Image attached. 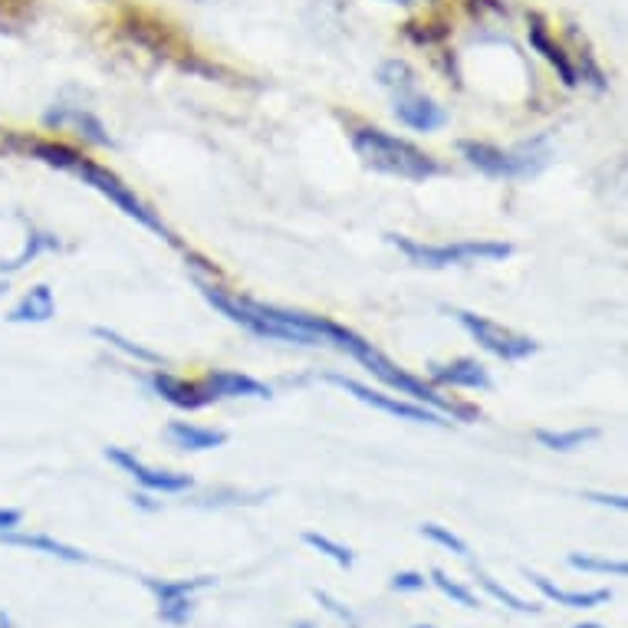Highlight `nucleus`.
<instances>
[{"mask_svg": "<svg viewBox=\"0 0 628 628\" xmlns=\"http://www.w3.org/2000/svg\"><path fill=\"white\" fill-rule=\"evenodd\" d=\"M106 457L112 464H119L129 477H136L145 490H155V494H182L192 487V477L188 474H175V470H155L149 464H142L132 451L126 447H106Z\"/></svg>", "mask_w": 628, "mask_h": 628, "instance_id": "nucleus-9", "label": "nucleus"}, {"mask_svg": "<svg viewBox=\"0 0 628 628\" xmlns=\"http://www.w3.org/2000/svg\"><path fill=\"white\" fill-rule=\"evenodd\" d=\"M142 583L159 599V606H165L172 599H182V596H192L198 589H208L214 580L210 576H198V580H152V576H145Z\"/></svg>", "mask_w": 628, "mask_h": 628, "instance_id": "nucleus-20", "label": "nucleus"}, {"mask_svg": "<svg viewBox=\"0 0 628 628\" xmlns=\"http://www.w3.org/2000/svg\"><path fill=\"white\" fill-rule=\"evenodd\" d=\"M530 46L560 73V79H563V86H580V69H576V63L570 59V53L550 36V30H546V20L543 17H530Z\"/></svg>", "mask_w": 628, "mask_h": 628, "instance_id": "nucleus-13", "label": "nucleus"}, {"mask_svg": "<svg viewBox=\"0 0 628 628\" xmlns=\"http://www.w3.org/2000/svg\"><path fill=\"white\" fill-rule=\"evenodd\" d=\"M159 616L169 626H185L188 616H192V596H182V599H172V603L159 606Z\"/></svg>", "mask_w": 628, "mask_h": 628, "instance_id": "nucleus-30", "label": "nucleus"}, {"mask_svg": "<svg viewBox=\"0 0 628 628\" xmlns=\"http://www.w3.org/2000/svg\"><path fill=\"white\" fill-rule=\"evenodd\" d=\"M43 122H46L50 129H63V126H73V129H76L83 139H89L93 145H109V136H106L102 122H99L93 112L79 109V106H59V109H50V112L43 116Z\"/></svg>", "mask_w": 628, "mask_h": 628, "instance_id": "nucleus-15", "label": "nucleus"}, {"mask_svg": "<svg viewBox=\"0 0 628 628\" xmlns=\"http://www.w3.org/2000/svg\"><path fill=\"white\" fill-rule=\"evenodd\" d=\"M198 286H202V296L220 316H227L230 323H237L240 329H247L260 339L296 343V346H326V320L323 316L243 300V296H234V293L210 286V283H198Z\"/></svg>", "mask_w": 628, "mask_h": 628, "instance_id": "nucleus-1", "label": "nucleus"}, {"mask_svg": "<svg viewBox=\"0 0 628 628\" xmlns=\"http://www.w3.org/2000/svg\"><path fill=\"white\" fill-rule=\"evenodd\" d=\"M427 586V580L421 576V573H396L392 576V589H399V593H421Z\"/></svg>", "mask_w": 628, "mask_h": 628, "instance_id": "nucleus-31", "label": "nucleus"}, {"mask_svg": "<svg viewBox=\"0 0 628 628\" xmlns=\"http://www.w3.org/2000/svg\"><path fill=\"white\" fill-rule=\"evenodd\" d=\"M379 83H382L389 93L402 96V93L419 89V73H415L405 59H386V63L379 66Z\"/></svg>", "mask_w": 628, "mask_h": 628, "instance_id": "nucleus-23", "label": "nucleus"}, {"mask_svg": "<svg viewBox=\"0 0 628 628\" xmlns=\"http://www.w3.org/2000/svg\"><path fill=\"white\" fill-rule=\"evenodd\" d=\"M415 628H431V626H415Z\"/></svg>", "mask_w": 628, "mask_h": 628, "instance_id": "nucleus-39", "label": "nucleus"}, {"mask_svg": "<svg viewBox=\"0 0 628 628\" xmlns=\"http://www.w3.org/2000/svg\"><path fill=\"white\" fill-rule=\"evenodd\" d=\"M431 382L451 389H474V392L490 389V376L477 359H454L447 366H431Z\"/></svg>", "mask_w": 628, "mask_h": 628, "instance_id": "nucleus-14", "label": "nucleus"}, {"mask_svg": "<svg viewBox=\"0 0 628 628\" xmlns=\"http://www.w3.org/2000/svg\"><path fill=\"white\" fill-rule=\"evenodd\" d=\"M313 596H316V603H320V606H326V609H329L333 616H339V619H346V622H349V626H353V628H359V619H356V616H353V613H349V609H346L343 603H336V599H333L329 593H320V589H316Z\"/></svg>", "mask_w": 628, "mask_h": 628, "instance_id": "nucleus-32", "label": "nucleus"}, {"mask_svg": "<svg viewBox=\"0 0 628 628\" xmlns=\"http://www.w3.org/2000/svg\"><path fill=\"white\" fill-rule=\"evenodd\" d=\"M329 382H333V386H339V389H346V392H349V396H356L359 402H366V405H372V409H379V412L392 415V419L415 421V424H451V421L444 419L441 412H434V409H427V405H419V402H402V399L382 396V392H376V389H369V386H362V382H356V379H346V376H329Z\"/></svg>", "mask_w": 628, "mask_h": 628, "instance_id": "nucleus-8", "label": "nucleus"}, {"mask_svg": "<svg viewBox=\"0 0 628 628\" xmlns=\"http://www.w3.org/2000/svg\"><path fill=\"white\" fill-rule=\"evenodd\" d=\"M3 293H7V283H3V280H0V296H3Z\"/></svg>", "mask_w": 628, "mask_h": 628, "instance_id": "nucleus-38", "label": "nucleus"}, {"mask_svg": "<svg viewBox=\"0 0 628 628\" xmlns=\"http://www.w3.org/2000/svg\"><path fill=\"white\" fill-rule=\"evenodd\" d=\"M353 149H356V155L369 169H376L382 175H392V178L424 182V178H434L441 172L437 159H431L427 152H421L415 142L399 139V136H392L386 129H376V126L356 129Z\"/></svg>", "mask_w": 628, "mask_h": 628, "instance_id": "nucleus-3", "label": "nucleus"}, {"mask_svg": "<svg viewBox=\"0 0 628 628\" xmlns=\"http://www.w3.org/2000/svg\"><path fill=\"white\" fill-rule=\"evenodd\" d=\"M586 500L593 504H606V507H616V510H626L628 497H606V494H586Z\"/></svg>", "mask_w": 628, "mask_h": 628, "instance_id": "nucleus-34", "label": "nucleus"}, {"mask_svg": "<svg viewBox=\"0 0 628 628\" xmlns=\"http://www.w3.org/2000/svg\"><path fill=\"white\" fill-rule=\"evenodd\" d=\"M169 441L182 451H214L220 444H227V434L217 427H202V424H188V421H172L169 424Z\"/></svg>", "mask_w": 628, "mask_h": 628, "instance_id": "nucleus-19", "label": "nucleus"}, {"mask_svg": "<svg viewBox=\"0 0 628 628\" xmlns=\"http://www.w3.org/2000/svg\"><path fill=\"white\" fill-rule=\"evenodd\" d=\"M543 142H533V145H520L513 152H504L497 145H487V142H457V152L467 159V165H474L477 172H484L487 178H530L537 172L546 169L550 162V152L540 149Z\"/></svg>", "mask_w": 628, "mask_h": 628, "instance_id": "nucleus-6", "label": "nucleus"}, {"mask_svg": "<svg viewBox=\"0 0 628 628\" xmlns=\"http://www.w3.org/2000/svg\"><path fill=\"white\" fill-rule=\"evenodd\" d=\"M421 537H427L431 543H437V546H444V550H451L457 556H470L467 543L457 533H451L447 527H441V523H421Z\"/></svg>", "mask_w": 628, "mask_h": 628, "instance_id": "nucleus-28", "label": "nucleus"}, {"mask_svg": "<svg viewBox=\"0 0 628 628\" xmlns=\"http://www.w3.org/2000/svg\"><path fill=\"white\" fill-rule=\"evenodd\" d=\"M386 3H399V7H409V3H415V0H386Z\"/></svg>", "mask_w": 628, "mask_h": 628, "instance_id": "nucleus-35", "label": "nucleus"}, {"mask_svg": "<svg viewBox=\"0 0 628 628\" xmlns=\"http://www.w3.org/2000/svg\"><path fill=\"white\" fill-rule=\"evenodd\" d=\"M576 628H603V626H596V622H583V626H576Z\"/></svg>", "mask_w": 628, "mask_h": 628, "instance_id": "nucleus-36", "label": "nucleus"}, {"mask_svg": "<svg viewBox=\"0 0 628 628\" xmlns=\"http://www.w3.org/2000/svg\"><path fill=\"white\" fill-rule=\"evenodd\" d=\"M477 580H480V586L494 596V599H500L504 606H510L513 613H540V606H530V603H523L520 596H513L510 589H504V586H497L487 573H477Z\"/></svg>", "mask_w": 628, "mask_h": 628, "instance_id": "nucleus-29", "label": "nucleus"}, {"mask_svg": "<svg viewBox=\"0 0 628 628\" xmlns=\"http://www.w3.org/2000/svg\"><path fill=\"white\" fill-rule=\"evenodd\" d=\"M454 316H457V323L470 333V339H474L480 349L494 353V356L504 359V362H520V359H527V356H533V353L540 349L537 339L520 336V333H513V329H507V326H500V323H494V320H487V316H480V313L454 310Z\"/></svg>", "mask_w": 628, "mask_h": 628, "instance_id": "nucleus-7", "label": "nucleus"}, {"mask_svg": "<svg viewBox=\"0 0 628 628\" xmlns=\"http://www.w3.org/2000/svg\"><path fill=\"white\" fill-rule=\"evenodd\" d=\"M566 563L573 570H583V573H606V576H626L628 573L622 560H596V556H586V553H570Z\"/></svg>", "mask_w": 628, "mask_h": 628, "instance_id": "nucleus-27", "label": "nucleus"}, {"mask_svg": "<svg viewBox=\"0 0 628 628\" xmlns=\"http://www.w3.org/2000/svg\"><path fill=\"white\" fill-rule=\"evenodd\" d=\"M427 583H434L451 603H457V606H464V609H477V606H480V599H477L467 586L454 583L444 570H431V580H427Z\"/></svg>", "mask_w": 628, "mask_h": 628, "instance_id": "nucleus-26", "label": "nucleus"}, {"mask_svg": "<svg viewBox=\"0 0 628 628\" xmlns=\"http://www.w3.org/2000/svg\"><path fill=\"white\" fill-rule=\"evenodd\" d=\"M527 580L546 596V599H553L556 606H566V609H593V606H603V603H609L613 599V593L609 589H589V593H566V589H560V586H553L546 576H540V573H530L527 570Z\"/></svg>", "mask_w": 628, "mask_h": 628, "instance_id": "nucleus-17", "label": "nucleus"}, {"mask_svg": "<svg viewBox=\"0 0 628 628\" xmlns=\"http://www.w3.org/2000/svg\"><path fill=\"white\" fill-rule=\"evenodd\" d=\"M0 543L7 546H20V550H30V553H43V556H56V560H66V563H86V553H79L76 546H66L46 533H0Z\"/></svg>", "mask_w": 628, "mask_h": 628, "instance_id": "nucleus-16", "label": "nucleus"}, {"mask_svg": "<svg viewBox=\"0 0 628 628\" xmlns=\"http://www.w3.org/2000/svg\"><path fill=\"white\" fill-rule=\"evenodd\" d=\"M205 392H208L214 402L220 399H273V389L257 382L253 376H243V372H230V369H214L205 376Z\"/></svg>", "mask_w": 628, "mask_h": 628, "instance_id": "nucleus-12", "label": "nucleus"}, {"mask_svg": "<svg viewBox=\"0 0 628 628\" xmlns=\"http://www.w3.org/2000/svg\"><path fill=\"white\" fill-rule=\"evenodd\" d=\"M326 346H336V349L349 353L359 366H366V369H369L376 379H382L389 389H396L399 396L415 399L419 405H427V409L441 412L444 419H447V415H451V419H474V409H464V405H457V402L441 399L424 379L405 372V369L396 366L386 353H379L372 343H366L359 333H353V329H346V326H339V323H333V320H326Z\"/></svg>", "mask_w": 628, "mask_h": 628, "instance_id": "nucleus-2", "label": "nucleus"}, {"mask_svg": "<svg viewBox=\"0 0 628 628\" xmlns=\"http://www.w3.org/2000/svg\"><path fill=\"white\" fill-rule=\"evenodd\" d=\"M396 119L402 126L415 129V132H434V129H441L447 122V112L431 96L412 89V93L396 96Z\"/></svg>", "mask_w": 628, "mask_h": 628, "instance_id": "nucleus-11", "label": "nucleus"}, {"mask_svg": "<svg viewBox=\"0 0 628 628\" xmlns=\"http://www.w3.org/2000/svg\"><path fill=\"white\" fill-rule=\"evenodd\" d=\"M56 316V300L46 283H36L7 316V323H50Z\"/></svg>", "mask_w": 628, "mask_h": 628, "instance_id": "nucleus-18", "label": "nucleus"}, {"mask_svg": "<svg viewBox=\"0 0 628 628\" xmlns=\"http://www.w3.org/2000/svg\"><path fill=\"white\" fill-rule=\"evenodd\" d=\"M69 175H76L83 185H89V188H96L99 195H106L116 208L122 210L126 217H132V220H139L142 227H149V230H155V234H162L165 240H172L175 243V234L162 224V217H155V210L149 208L129 185H122V178L119 175H112L109 169H102V165H96V162H89V159H83V155H76L73 159V165L66 169Z\"/></svg>", "mask_w": 628, "mask_h": 628, "instance_id": "nucleus-5", "label": "nucleus"}, {"mask_svg": "<svg viewBox=\"0 0 628 628\" xmlns=\"http://www.w3.org/2000/svg\"><path fill=\"white\" fill-rule=\"evenodd\" d=\"M389 243H396L412 263L427 270H444V267H464L477 260H507L513 253L510 243L504 240H457V243H419L402 234H386Z\"/></svg>", "mask_w": 628, "mask_h": 628, "instance_id": "nucleus-4", "label": "nucleus"}, {"mask_svg": "<svg viewBox=\"0 0 628 628\" xmlns=\"http://www.w3.org/2000/svg\"><path fill=\"white\" fill-rule=\"evenodd\" d=\"M93 336H96V339H102V343H109V346H116V349H122L126 356H132V359H139V362H152V366H159V362H162V356H159V353H152V349L139 346V343H132V339H126V336H122V333H116V329L96 326V329H93Z\"/></svg>", "mask_w": 628, "mask_h": 628, "instance_id": "nucleus-24", "label": "nucleus"}, {"mask_svg": "<svg viewBox=\"0 0 628 628\" xmlns=\"http://www.w3.org/2000/svg\"><path fill=\"white\" fill-rule=\"evenodd\" d=\"M303 543H306V546H313L316 553L329 556V560H333V563H339L343 570H349V566L356 563V556H353V550H349V546H343V543H336V540H329V537H323V533L306 530V533H303Z\"/></svg>", "mask_w": 628, "mask_h": 628, "instance_id": "nucleus-25", "label": "nucleus"}, {"mask_svg": "<svg viewBox=\"0 0 628 628\" xmlns=\"http://www.w3.org/2000/svg\"><path fill=\"white\" fill-rule=\"evenodd\" d=\"M596 437H599V427H570V431H546V427H540L537 431V441L543 447H550V451H576V447H583V444H589Z\"/></svg>", "mask_w": 628, "mask_h": 628, "instance_id": "nucleus-22", "label": "nucleus"}, {"mask_svg": "<svg viewBox=\"0 0 628 628\" xmlns=\"http://www.w3.org/2000/svg\"><path fill=\"white\" fill-rule=\"evenodd\" d=\"M293 628H316L313 622H300V626H293Z\"/></svg>", "mask_w": 628, "mask_h": 628, "instance_id": "nucleus-37", "label": "nucleus"}, {"mask_svg": "<svg viewBox=\"0 0 628 628\" xmlns=\"http://www.w3.org/2000/svg\"><path fill=\"white\" fill-rule=\"evenodd\" d=\"M149 386H152L155 396H162L169 405H175L182 412H198V409L214 405V399L205 392L202 382H185V379H178L172 372H152Z\"/></svg>", "mask_w": 628, "mask_h": 628, "instance_id": "nucleus-10", "label": "nucleus"}, {"mask_svg": "<svg viewBox=\"0 0 628 628\" xmlns=\"http://www.w3.org/2000/svg\"><path fill=\"white\" fill-rule=\"evenodd\" d=\"M20 520H23V513H20V510L0 507V533H10V530H17V527H20Z\"/></svg>", "mask_w": 628, "mask_h": 628, "instance_id": "nucleus-33", "label": "nucleus"}, {"mask_svg": "<svg viewBox=\"0 0 628 628\" xmlns=\"http://www.w3.org/2000/svg\"><path fill=\"white\" fill-rule=\"evenodd\" d=\"M46 250H59V240H56L53 234H46V230H30L23 250H20L17 257H10V260H0V273H17V270L30 267V263H33L40 253H46Z\"/></svg>", "mask_w": 628, "mask_h": 628, "instance_id": "nucleus-21", "label": "nucleus"}]
</instances>
